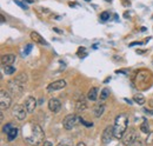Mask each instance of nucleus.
Instances as JSON below:
<instances>
[{"instance_id":"5701e85b","label":"nucleus","mask_w":153,"mask_h":146,"mask_svg":"<svg viewBox=\"0 0 153 146\" xmlns=\"http://www.w3.org/2000/svg\"><path fill=\"white\" fill-rule=\"evenodd\" d=\"M12 127H13V124H12V123H8V124H6V125L2 127V132L7 134V133L11 131V128H12Z\"/></svg>"},{"instance_id":"f704fd0d","label":"nucleus","mask_w":153,"mask_h":146,"mask_svg":"<svg viewBox=\"0 0 153 146\" xmlns=\"http://www.w3.org/2000/svg\"><path fill=\"white\" fill-rule=\"evenodd\" d=\"M105 1H111V0H105Z\"/></svg>"},{"instance_id":"cd10ccee","label":"nucleus","mask_w":153,"mask_h":146,"mask_svg":"<svg viewBox=\"0 0 153 146\" xmlns=\"http://www.w3.org/2000/svg\"><path fill=\"white\" fill-rule=\"evenodd\" d=\"M81 53H82V58H85V55L87 54V53H86V51H85V47H80V48L78 50V54L81 55Z\"/></svg>"},{"instance_id":"dca6fc26","label":"nucleus","mask_w":153,"mask_h":146,"mask_svg":"<svg viewBox=\"0 0 153 146\" xmlns=\"http://www.w3.org/2000/svg\"><path fill=\"white\" fill-rule=\"evenodd\" d=\"M87 98H88V100H91V101L97 100V98H98V89H97V87L90 89V91L87 93Z\"/></svg>"},{"instance_id":"6ab92c4d","label":"nucleus","mask_w":153,"mask_h":146,"mask_svg":"<svg viewBox=\"0 0 153 146\" xmlns=\"http://www.w3.org/2000/svg\"><path fill=\"white\" fill-rule=\"evenodd\" d=\"M140 131H141L143 133H146V134L150 133V126H149V124H147L146 120H144V121L141 123V125H140Z\"/></svg>"},{"instance_id":"6e6552de","label":"nucleus","mask_w":153,"mask_h":146,"mask_svg":"<svg viewBox=\"0 0 153 146\" xmlns=\"http://www.w3.org/2000/svg\"><path fill=\"white\" fill-rule=\"evenodd\" d=\"M37 105H38V101H37V99H36L34 97H32V95L27 97V98L25 99V101H24V106L26 107L28 113H33L36 107H37Z\"/></svg>"},{"instance_id":"f257e3e1","label":"nucleus","mask_w":153,"mask_h":146,"mask_svg":"<svg viewBox=\"0 0 153 146\" xmlns=\"http://www.w3.org/2000/svg\"><path fill=\"white\" fill-rule=\"evenodd\" d=\"M22 137L26 143L32 146H39L44 143L45 133L41 126L37 123H27L22 126Z\"/></svg>"},{"instance_id":"9d476101","label":"nucleus","mask_w":153,"mask_h":146,"mask_svg":"<svg viewBox=\"0 0 153 146\" xmlns=\"http://www.w3.org/2000/svg\"><path fill=\"white\" fill-rule=\"evenodd\" d=\"M65 86H66V81H65V80H57V81L51 83V84L47 86V91L48 92L58 91V90L64 89Z\"/></svg>"},{"instance_id":"473e14b6","label":"nucleus","mask_w":153,"mask_h":146,"mask_svg":"<svg viewBox=\"0 0 153 146\" xmlns=\"http://www.w3.org/2000/svg\"><path fill=\"white\" fill-rule=\"evenodd\" d=\"M76 146H86V145H85L84 143H81V142H80V143H78V144H76Z\"/></svg>"},{"instance_id":"aec40b11","label":"nucleus","mask_w":153,"mask_h":146,"mask_svg":"<svg viewBox=\"0 0 153 146\" xmlns=\"http://www.w3.org/2000/svg\"><path fill=\"white\" fill-rule=\"evenodd\" d=\"M110 95V90L108 89H102L100 92V100H106Z\"/></svg>"},{"instance_id":"c9c22d12","label":"nucleus","mask_w":153,"mask_h":146,"mask_svg":"<svg viewBox=\"0 0 153 146\" xmlns=\"http://www.w3.org/2000/svg\"><path fill=\"white\" fill-rule=\"evenodd\" d=\"M85 1H90V0H85Z\"/></svg>"},{"instance_id":"f3484780","label":"nucleus","mask_w":153,"mask_h":146,"mask_svg":"<svg viewBox=\"0 0 153 146\" xmlns=\"http://www.w3.org/2000/svg\"><path fill=\"white\" fill-rule=\"evenodd\" d=\"M87 107V104H86V101L85 100H78L76 104V112H82V111H85Z\"/></svg>"},{"instance_id":"a211bd4d","label":"nucleus","mask_w":153,"mask_h":146,"mask_svg":"<svg viewBox=\"0 0 153 146\" xmlns=\"http://www.w3.org/2000/svg\"><path fill=\"white\" fill-rule=\"evenodd\" d=\"M133 100L135 104L138 105H144L145 104V97L143 94H135L133 97Z\"/></svg>"},{"instance_id":"4be33fe9","label":"nucleus","mask_w":153,"mask_h":146,"mask_svg":"<svg viewBox=\"0 0 153 146\" xmlns=\"http://www.w3.org/2000/svg\"><path fill=\"white\" fill-rule=\"evenodd\" d=\"M32 50H33V45H32V44H27V45L25 46V48H24V55H28L31 53Z\"/></svg>"},{"instance_id":"9b49d317","label":"nucleus","mask_w":153,"mask_h":146,"mask_svg":"<svg viewBox=\"0 0 153 146\" xmlns=\"http://www.w3.org/2000/svg\"><path fill=\"white\" fill-rule=\"evenodd\" d=\"M48 109L51 112L53 113H58L60 109H61V104H60V100L57 98H52L48 100Z\"/></svg>"},{"instance_id":"a878e982","label":"nucleus","mask_w":153,"mask_h":146,"mask_svg":"<svg viewBox=\"0 0 153 146\" xmlns=\"http://www.w3.org/2000/svg\"><path fill=\"white\" fill-rule=\"evenodd\" d=\"M57 146H73V145H72V143L70 140H64V142H60Z\"/></svg>"},{"instance_id":"f8f14e48","label":"nucleus","mask_w":153,"mask_h":146,"mask_svg":"<svg viewBox=\"0 0 153 146\" xmlns=\"http://www.w3.org/2000/svg\"><path fill=\"white\" fill-rule=\"evenodd\" d=\"M14 61H16V55L14 54H4L1 57V65L2 66L12 65Z\"/></svg>"},{"instance_id":"2f4dec72","label":"nucleus","mask_w":153,"mask_h":146,"mask_svg":"<svg viewBox=\"0 0 153 146\" xmlns=\"http://www.w3.org/2000/svg\"><path fill=\"white\" fill-rule=\"evenodd\" d=\"M24 1H26V2H28V4H32V2H34V0H24Z\"/></svg>"},{"instance_id":"2eb2a0df","label":"nucleus","mask_w":153,"mask_h":146,"mask_svg":"<svg viewBox=\"0 0 153 146\" xmlns=\"http://www.w3.org/2000/svg\"><path fill=\"white\" fill-rule=\"evenodd\" d=\"M18 134H19V130L16 127V126H13V127L11 128V131L7 133V138H8L10 142H12V140H14L18 137Z\"/></svg>"},{"instance_id":"ddd939ff","label":"nucleus","mask_w":153,"mask_h":146,"mask_svg":"<svg viewBox=\"0 0 153 146\" xmlns=\"http://www.w3.org/2000/svg\"><path fill=\"white\" fill-rule=\"evenodd\" d=\"M104 111H105V105L104 104H97L93 109V113H94V117L96 118H100L102 114H104Z\"/></svg>"},{"instance_id":"4468645a","label":"nucleus","mask_w":153,"mask_h":146,"mask_svg":"<svg viewBox=\"0 0 153 146\" xmlns=\"http://www.w3.org/2000/svg\"><path fill=\"white\" fill-rule=\"evenodd\" d=\"M31 38H32V40L34 42H38V44H41V45H47V42L45 41V39L40 36L38 32H36V31L34 32H31Z\"/></svg>"},{"instance_id":"412c9836","label":"nucleus","mask_w":153,"mask_h":146,"mask_svg":"<svg viewBox=\"0 0 153 146\" xmlns=\"http://www.w3.org/2000/svg\"><path fill=\"white\" fill-rule=\"evenodd\" d=\"M4 67V72L6 73L7 75H11V74H13V73L16 72V69L13 67V66H11V65H8V66H2Z\"/></svg>"},{"instance_id":"72a5a7b5","label":"nucleus","mask_w":153,"mask_h":146,"mask_svg":"<svg viewBox=\"0 0 153 146\" xmlns=\"http://www.w3.org/2000/svg\"><path fill=\"white\" fill-rule=\"evenodd\" d=\"M5 21V18H4V16H1V22H4Z\"/></svg>"},{"instance_id":"393cba45","label":"nucleus","mask_w":153,"mask_h":146,"mask_svg":"<svg viewBox=\"0 0 153 146\" xmlns=\"http://www.w3.org/2000/svg\"><path fill=\"white\" fill-rule=\"evenodd\" d=\"M100 19H101L102 21L108 20V19H110V13H108V12H102V13L100 14Z\"/></svg>"},{"instance_id":"39448f33","label":"nucleus","mask_w":153,"mask_h":146,"mask_svg":"<svg viewBox=\"0 0 153 146\" xmlns=\"http://www.w3.org/2000/svg\"><path fill=\"white\" fill-rule=\"evenodd\" d=\"M11 104H12V97H11L10 92L1 90V92H0V107H1V111L10 109Z\"/></svg>"},{"instance_id":"7c9ffc66","label":"nucleus","mask_w":153,"mask_h":146,"mask_svg":"<svg viewBox=\"0 0 153 146\" xmlns=\"http://www.w3.org/2000/svg\"><path fill=\"white\" fill-rule=\"evenodd\" d=\"M123 5H124V6H130V5H131V2H130V1L127 2L126 0H123Z\"/></svg>"},{"instance_id":"0eeeda50","label":"nucleus","mask_w":153,"mask_h":146,"mask_svg":"<svg viewBox=\"0 0 153 146\" xmlns=\"http://www.w3.org/2000/svg\"><path fill=\"white\" fill-rule=\"evenodd\" d=\"M27 110L24 105H16L12 110V114L18 119V120H24L27 115Z\"/></svg>"},{"instance_id":"1a4fd4ad","label":"nucleus","mask_w":153,"mask_h":146,"mask_svg":"<svg viewBox=\"0 0 153 146\" xmlns=\"http://www.w3.org/2000/svg\"><path fill=\"white\" fill-rule=\"evenodd\" d=\"M112 138H114L113 126H107L104 130L102 134H101V142H102V144H108L112 140Z\"/></svg>"},{"instance_id":"b1692460","label":"nucleus","mask_w":153,"mask_h":146,"mask_svg":"<svg viewBox=\"0 0 153 146\" xmlns=\"http://www.w3.org/2000/svg\"><path fill=\"white\" fill-rule=\"evenodd\" d=\"M146 144H153V131L152 132H150L149 134H147V138H146Z\"/></svg>"},{"instance_id":"423d86ee","label":"nucleus","mask_w":153,"mask_h":146,"mask_svg":"<svg viewBox=\"0 0 153 146\" xmlns=\"http://www.w3.org/2000/svg\"><path fill=\"white\" fill-rule=\"evenodd\" d=\"M79 121V117H76V114H68L62 120V126L66 130H72L76 126V124Z\"/></svg>"},{"instance_id":"f03ea898","label":"nucleus","mask_w":153,"mask_h":146,"mask_svg":"<svg viewBox=\"0 0 153 146\" xmlns=\"http://www.w3.org/2000/svg\"><path fill=\"white\" fill-rule=\"evenodd\" d=\"M127 125H128V118L125 113H120L119 115H117L114 125H113V134H114L115 139L123 138V136L125 134L127 130Z\"/></svg>"},{"instance_id":"c85d7f7f","label":"nucleus","mask_w":153,"mask_h":146,"mask_svg":"<svg viewBox=\"0 0 153 146\" xmlns=\"http://www.w3.org/2000/svg\"><path fill=\"white\" fill-rule=\"evenodd\" d=\"M130 146H143V143H141L139 139H137L133 144H132V145H130Z\"/></svg>"},{"instance_id":"20e7f679","label":"nucleus","mask_w":153,"mask_h":146,"mask_svg":"<svg viewBox=\"0 0 153 146\" xmlns=\"http://www.w3.org/2000/svg\"><path fill=\"white\" fill-rule=\"evenodd\" d=\"M137 139H139V138H138V134H137V132H135L134 128H128V130H126L125 134H124L123 138H121V140H123V145L124 146L132 145Z\"/></svg>"},{"instance_id":"c756f323","label":"nucleus","mask_w":153,"mask_h":146,"mask_svg":"<svg viewBox=\"0 0 153 146\" xmlns=\"http://www.w3.org/2000/svg\"><path fill=\"white\" fill-rule=\"evenodd\" d=\"M44 146H53V144H52L51 142H48V140H46V142H44Z\"/></svg>"},{"instance_id":"bb28decb","label":"nucleus","mask_w":153,"mask_h":146,"mask_svg":"<svg viewBox=\"0 0 153 146\" xmlns=\"http://www.w3.org/2000/svg\"><path fill=\"white\" fill-rule=\"evenodd\" d=\"M14 4H17L18 6H20L21 8H24V10H27V6L24 4V2H21L20 0H14Z\"/></svg>"},{"instance_id":"7ed1b4c3","label":"nucleus","mask_w":153,"mask_h":146,"mask_svg":"<svg viewBox=\"0 0 153 146\" xmlns=\"http://www.w3.org/2000/svg\"><path fill=\"white\" fill-rule=\"evenodd\" d=\"M26 81H27V74L26 73H19L14 79L8 81V91L12 94L22 93Z\"/></svg>"}]
</instances>
